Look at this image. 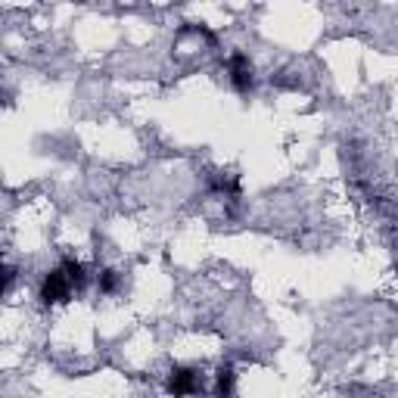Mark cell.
<instances>
[{
  "mask_svg": "<svg viewBox=\"0 0 398 398\" xmlns=\"http://www.w3.org/2000/svg\"><path fill=\"white\" fill-rule=\"evenodd\" d=\"M69 293H72V283H69V277H66V271L53 268L50 274H44V281H41L38 299L44 305H59V302L69 299Z\"/></svg>",
  "mask_w": 398,
  "mask_h": 398,
  "instance_id": "1",
  "label": "cell"
},
{
  "mask_svg": "<svg viewBox=\"0 0 398 398\" xmlns=\"http://www.w3.org/2000/svg\"><path fill=\"white\" fill-rule=\"evenodd\" d=\"M227 78H231L236 94H249V90H252V84H256V75H252V63H249L246 53L234 50V53L227 56Z\"/></svg>",
  "mask_w": 398,
  "mask_h": 398,
  "instance_id": "2",
  "label": "cell"
},
{
  "mask_svg": "<svg viewBox=\"0 0 398 398\" xmlns=\"http://www.w3.org/2000/svg\"><path fill=\"white\" fill-rule=\"evenodd\" d=\"M165 389L172 398H187L193 392H199V374L193 367H174L172 374H168Z\"/></svg>",
  "mask_w": 398,
  "mask_h": 398,
  "instance_id": "3",
  "label": "cell"
},
{
  "mask_svg": "<svg viewBox=\"0 0 398 398\" xmlns=\"http://www.w3.org/2000/svg\"><path fill=\"white\" fill-rule=\"evenodd\" d=\"M234 383H236V374L231 364H221L215 374V395L218 398H231L234 395Z\"/></svg>",
  "mask_w": 398,
  "mask_h": 398,
  "instance_id": "4",
  "label": "cell"
},
{
  "mask_svg": "<svg viewBox=\"0 0 398 398\" xmlns=\"http://www.w3.org/2000/svg\"><path fill=\"white\" fill-rule=\"evenodd\" d=\"M59 268L66 271L72 290H84V283H88V268H84L78 258H63V265H59Z\"/></svg>",
  "mask_w": 398,
  "mask_h": 398,
  "instance_id": "5",
  "label": "cell"
},
{
  "mask_svg": "<svg viewBox=\"0 0 398 398\" xmlns=\"http://www.w3.org/2000/svg\"><path fill=\"white\" fill-rule=\"evenodd\" d=\"M97 286H100V293L103 295H112L118 290V274L112 268H106V271H100V277H97Z\"/></svg>",
  "mask_w": 398,
  "mask_h": 398,
  "instance_id": "6",
  "label": "cell"
}]
</instances>
